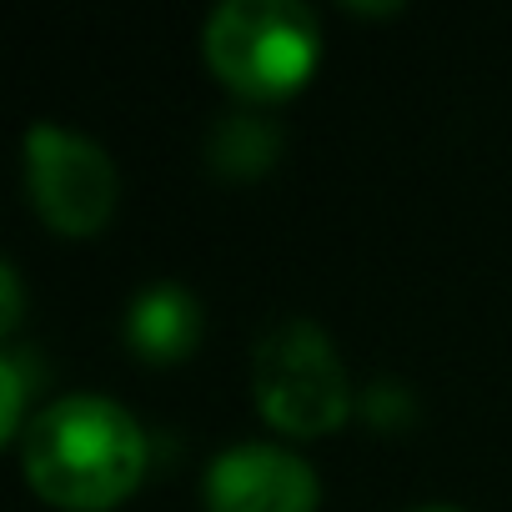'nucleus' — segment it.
<instances>
[{
	"label": "nucleus",
	"mask_w": 512,
	"mask_h": 512,
	"mask_svg": "<svg viewBox=\"0 0 512 512\" xmlns=\"http://www.w3.org/2000/svg\"><path fill=\"white\" fill-rule=\"evenodd\" d=\"M151 447L141 422L96 392L61 397L21 432V472L36 497L66 512H106L146 477Z\"/></svg>",
	"instance_id": "obj_1"
},
{
	"label": "nucleus",
	"mask_w": 512,
	"mask_h": 512,
	"mask_svg": "<svg viewBox=\"0 0 512 512\" xmlns=\"http://www.w3.org/2000/svg\"><path fill=\"white\" fill-rule=\"evenodd\" d=\"M201 56L241 101H282L312 81L322 31L297 0H226L201 31Z\"/></svg>",
	"instance_id": "obj_2"
},
{
	"label": "nucleus",
	"mask_w": 512,
	"mask_h": 512,
	"mask_svg": "<svg viewBox=\"0 0 512 512\" xmlns=\"http://www.w3.org/2000/svg\"><path fill=\"white\" fill-rule=\"evenodd\" d=\"M251 392L262 417L287 437L337 432L352 412V382L317 322H277L251 352Z\"/></svg>",
	"instance_id": "obj_3"
},
{
	"label": "nucleus",
	"mask_w": 512,
	"mask_h": 512,
	"mask_svg": "<svg viewBox=\"0 0 512 512\" xmlns=\"http://www.w3.org/2000/svg\"><path fill=\"white\" fill-rule=\"evenodd\" d=\"M26 196L36 216L61 236H96L116 211V166L111 156L66 126H31L26 131Z\"/></svg>",
	"instance_id": "obj_4"
},
{
	"label": "nucleus",
	"mask_w": 512,
	"mask_h": 512,
	"mask_svg": "<svg viewBox=\"0 0 512 512\" xmlns=\"http://www.w3.org/2000/svg\"><path fill=\"white\" fill-rule=\"evenodd\" d=\"M206 512H317L322 482L277 442H236L206 467Z\"/></svg>",
	"instance_id": "obj_5"
},
{
	"label": "nucleus",
	"mask_w": 512,
	"mask_h": 512,
	"mask_svg": "<svg viewBox=\"0 0 512 512\" xmlns=\"http://www.w3.org/2000/svg\"><path fill=\"white\" fill-rule=\"evenodd\" d=\"M126 342L146 357V362H181L196 342H201V307L191 302V292L161 282L151 292H141L126 312Z\"/></svg>",
	"instance_id": "obj_6"
},
{
	"label": "nucleus",
	"mask_w": 512,
	"mask_h": 512,
	"mask_svg": "<svg viewBox=\"0 0 512 512\" xmlns=\"http://www.w3.org/2000/svg\"><path fill=\"white\" fill-rule=\"evenodd\" d=\"M277 151H282V136L267 116H221V126L206 141L211 171L231 181H251V176L272 171Z\"/></svg>",
	"instance_id": "obj_7"
},
{
	"label": "nucleus",
	"mask_w": 512,
	"mask_h": 512,
	"mask_svg": "<svg viewBox=\"0 0 512 512\" xmlns=\"http://www.w3.org/2000/svg\"><path fill=\"white\" fill-rule=\"evenodd\" d=\"M26 352H6L0 357V437H21L31 422H26V392H31V382H26Z\"/></svg>",
	"instance_id": "obj_8"
},
{
	"label": "nucleus",
	"mask_w": 512,
	"mask_h": 512,
	"mask_svg": "<svg viewBox=\"0 0 512 512\" xmlns=\"http://www.w3.org/2000/svg\"><path fill=\"white\" fill-rule=\"evenodd\" d=\"M0 302H6V312H0V327L16 332V327H21V277H16V267H0Z\"/></svg>",
	"instance_id": "obj_9"
},
{
	"label": "nucleus",
	"mask_w": 512,
	"mask_h": 512,
	"mask_svg": "<svg viewBox=\"0 0 512 512\" xmlns=\"http://www.w3.org/2000/svg\"><path fill=\"white\" fill-rule=\"evenodd\" d=\"M417 512H457V507H442V502H432V507H417Z\"/></svg>",
	"instance_id": "obj_10"
}]
</instances>
